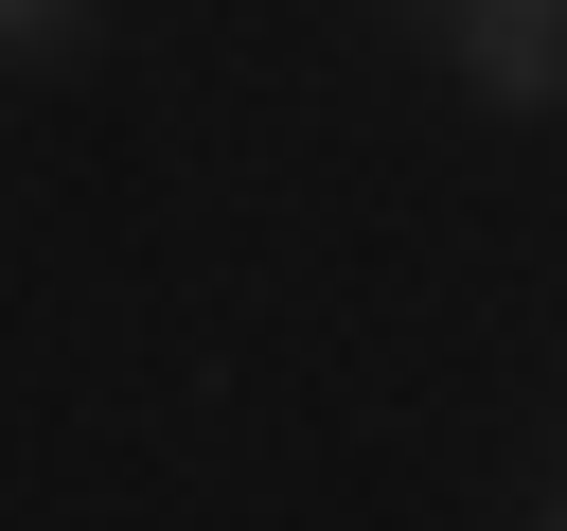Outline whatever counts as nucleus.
I'll return each mask as SVG.
<instances>
[{
  "instance_id": "nucleus-1",
  "label": "nucleus",
  "mask_w": 567,
  "mask_h": 531,
  "mask_svg": "<svg viewBox=\"0 0 567 531\" xmlns=\"http://www.w3.org/2000/svg\"><path fill=\"white\" fill-rule=\"evenodd\" d=\"M461 71L496 106H567V0H461Z\"/></svg>"
},
{
  "instance_id": "nucleus-2",
  "label": "nucleus",
  "mask_w": 567,
  "mask_h": 531,
  "mask_svg": "<svg viewBox=\"0 0 567 531\" xmlns=\"http://www.w3.org/2000/svg\"><path fill=\"white\" fill-rule=\"evenodd\" d=\"M0 35H53V0H0Z\"/></svg>"
}]
</instances>
